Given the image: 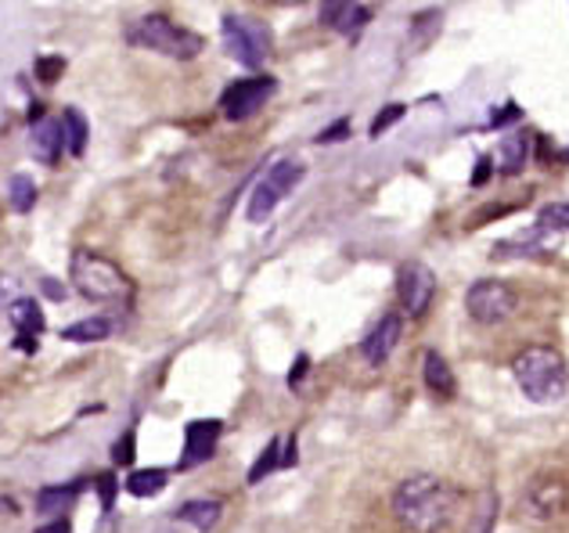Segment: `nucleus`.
<instances>
[{
    "label": "nucleus",
    "instance_id": "nucleus-1",
    "mask_svg": "<svg viewBox=\"0 0 569 533\" xmlns=\"http://www.w3.org/2000/svg\"><path fill=\"white\" fill-rule=\"evenodd\" d=\"M458 512V491L440 476H411L393 491V515L411 533H440Z\"/></svg>",
    "mask_w": 569,
    "mask_h": 533
},
{
    "label": "nucleus",
    "instance_id": "nucleus-2",
    "mask_svg": "<svg viewBox=\"0 0 569 533\" xmlns=\"http://www.w3.org/2000/svg\"><path fill=\"white\" fill-rule=\"evenodd\" d=\"M516 386L527 393L533 404H556L569 390V368L556 346H527L512 358Z\"/></svg>",
    "mask_w": 569,
    "mask_h": 533
},
{
    "label": "nucleus",
    "instance_id": "nucleus-3",
    "mask_svg": "<svg viewBox=\"0 0 569 533\" xmlns=\"http://www.w3.org/2000/svg\"><path fill=\"white\" fill-rule=\"evenodd\" d=\"M127 40L133 43V48L167 54V58H177V62H191V58L206 48V40L199 33H191V29L170 22L167 14H144L141 22H133L127 29Z\"/></svg>",
    "mask_w": 569,
    "mask_h": 533
},
{
    "label": "nucleus",
    "instance_id": "nucleus-4",
    "mask_svg": "<svg viewBox=\"0 0 569 533\" xmlns=\"http://www.w3.org/2000/svg\"><path fill=\"white\" fill-rule=\"evenodd\" d=\"M72 285L80 295L94 303H123L130 300V278L119 271L112 260L94 257V253H77L72 257Z\"/></svg>",
    "mask_w": 569,
    "mask_h": 533
},
{
    "label": "nucleus",
    "instance_id": "nucleus-5",
    "mask_svg": "<svg viewBox=\"0 0 569 533\" xmlns=\"http://www.w3.org/2000/svg\"><path fill=\"white\" fill-rule=\"evenodd\" d=\"M223 48L234 58V62H242L246 69H260L267 58H271V29H267L260 19H252V14H223Z\"/></svg>",
    "mask_w": 569,
    "mask_h": 533
},
{
    "label": "nucleus",
    "instance_id": "nucleus-6",
    "mask_svg": "<svg viewBox=\"0 0 569 533\" xmlns=\"http://www.w3.org/2000/svg\"><path fill=\"white\" fill-rule=\"evenodd\" d=\"M299 181H303V162H299V159H278L274 167L257 181V188H252L246 217L252 220V224H263V220L278 210V202H284V195H289Z\"/></svg>",
    "mask_w": 569,
    "mask_h": 533
},
{
    "label": "nucleus",
    "instance_id": "nucleus-7",
    "mask_svg": "<svg viewBox=\"0 0 569 533\" xmlns=\"http://www.w3.org/2000/svg\"><path fill=\"white\" fill-rule=\"evenodd\" d=\"M516 292L512 285L505 281H493V278H479L469 285L466 292V310L476 324H501L516 314Z\"/></svg>",
    "mask_w": 569,
    "mask_h": 533
},
{
    "label": "nucleus",
    "instance_id": "nucleus-8",
    "mask_svg": "<svg viewBox=\"0 0 569 533\" xmlns=\"http://www.w3.org/2000/svg\"><path fill=\"white\" fill-rule=\"evenodd\" d=\"M274 77H249V80H234L223 87V94H220V115L228 123H246L252 120L267 101H271L274 94Z\"/></svg>",
    "mask_w": 569,
    "mask_h": 533
},
{
    "label": "nucleus",
    "instance_id": "nucleus-9",
    "mask_svg": "<svg viewBox=\"0 0 569 533\" xmlns=\"http://www.w3.org/2000/svg\"><path fill=\"white\" fill-rule=\"evenodd\" d=\"M397 295H400V306L408 310L411 318H422L432 303V295H437V274H432L422 260L403 263L397 278Z\"/></svg>",
    "mask_w": 569,
    "mask_h": 533
},
{
    "label": "nucleus",
    "instance_id": "nucleus-10",
    "mask_svg": "<svg viewBox=\"0 0 569 533\" xmlns=\"http://www.w3.org/2000/svg\"><path fill=\"white\" fill-rule=\"evenodd\" d=\"M223 425L217 419H202V422H191L184 429V454H181V469H194V465H206L209 457L217 454V443H220Z\"/></svg>",
    "mask_w": 569,
    "mask_h": 533
},
{
    "label": "nucleus",
    "instance_id": "nucleus-11",
    "mask_svg": "<svg viewBox=\"0 0 569 533\" xmlns=\"http://www.w3.org/2000/svg\"><path fill=\"white\" fill-rule=\"evenodd\" d=\"M400 335H403V321L400 314H382L376 321V329H371L365 335V343H361V353H365V361L368 364H386L389 358H393V350L400 346Z\"/></svg>",
    "mask_w": 569,
    "mask_h": 533
},
{
    "label": "nucleus",
    "instance_id": "nucleus-12",
    "mask_svg": "<svg viewBox=\"0 0 569 533\" xmlns=\"http://www.w3.org/2000/svg\"><path fill=\"white\" fill-rule=\"evenodd\" d=\"M556 245H559V231H551V228H545V224H537V228H530L527 234H519V239L498 245V249H493V257H505V253H516V257H545V253H551Z\"/></svg>",
    "mask_w": 569,
    "mask_h": 533
},
{
    "label": "nucleus",
    "instance_id": "nucleus-13",
    "mask_svg": "<svg viewBox=\"0 0 569 533\" xmlns=\"http://www.w3.org/2000/svg\"><path fill=\"white\" fill-rule=\"evenodd\" d=\"M566 501H569L566 483H562V480H545V483H537L533 491H530L527 509H530L541 523H548V520H556V515L566 509Z\"/></svg>",
    "mask_w": 569,
    "mask_h": 533
},
{
    "label": "nucleus",
    "instance_id": "nucleus-14",
    "mask_svg": "<svg viewBox=\"0 0 569 533\" xmlns=\"http://www.w3.org/2000/svg\"><path fill=\"white\" fill-rule=\"evenodd\" d=\"M296 465V436H274L271 443L263 447V454L257 457V465L249 469V483H260L263 476H271L274 469H289Z\"/></svg>",
    "mask_w": 569,
    "mask_h": 533
},
{
    "label": "nucleus",
    "instance_id": "nucleus-15",
    "mask_svg": "<svg viewBox=\"0 0 569 533\" xmlns=\"http://www.w3.org/2000/svg\"><path fill=\"white\" fill-rule=\"evenodd\" d=\"M422 375H426L429 393H437L440 400H451V396L458 393V382H455L451 364H447L437 350H429V353H426V361H422Z\"/></svg>",
    "mask_w": 569,
    "mask_h": 533
},
{
    "label": "nucleus",
    "instance_id": "nucleus-16",
    "mask_svg": "<svg viewBox=\"0 0 569 533\" xmlns=\"http://www.w3.org/2000/svg\"><path fill=\"white\" fill-rule=\"evenodd\" d=\"M80 497V486L69 483V486H48V491H40L37 497V512L43 515V520H66V512L77 505Z\"/></svg>",
    "mask_w": 569,
    "mask_h": 533
},
{
    "label": "nucleus",
    "instance_id": "nucleus-17",
    "mask_svg": "<svg viewBox=\"0 0 569 533\" xmlns=\"http://www.w3.org/2000/svg\"><path fill=\"white\" fill-rule=\"evenodd\" d=\"M33 144H37V155L43 162H54L58 155H62V123L54 120V115H40V120H33Z\"/></svg>",
    "mask_w": 569,
    "mask_h": 533
},
{
    "label": "nucleus",
    "instance_id": "nucleus-18",
    "mask_svg": "<svg viewBox=\"0 0 569 533\" xmlns=\"http://www.w3.org/2000/svg\"><path fill=\"white\" fill-rule=\"evenodd\" d=\"M371 19V11L368 8H357V4H328L321 11V22H328L332 29H339V33H357L365 22Z\"/></svg>",
    "mask_w": 569,
    "mask_h": 533
},
{
    "label": "nucleus",
    "instance_id": "nucleus-19",
    "mask_svg": "<svg viewBox=\"0 0 569 533\" xmlns=\"http://www.w3.org/2000/svg\"><path fill=\"white\" fill-rule=\"evenodd\" d=\"M87 138H91V130H87V115L80 109H66V115H62V141L69 148V155H83L87 152Z\"/></svg>",
    "mask_w": 569,
    "mask_h": 533
},
{
    "label": "nucleus",
    "instance_id": "nucleus-20",
    "mask_svg": "<svg viewBox=\"0 0 569 533\" xmlns=\"http://www.w3.org/2000/svg\"><path fill=\"white\" fill-rule=\"evenodd\" d=\"M220 515H223L220 501H188V505H181V512H177V520L199 530H213Z\"/></svg>",
    "mask_w": 569,
    "mask_h": 533
},
{
    "label": "nucleus",
    "instance_id": "nucleus-21",
    "mask_svg": "<svg viewBox=\"0 0 569 533\" xmlns=\"http://www.w3.org/2000/svg\"><path fill=\"white\" fill-rule=\"evenodd\" d=\"M62 335L69 343H101V339L112 335V318H83L77 324H69Z\"/></svg>",
    "mask_w": 569,
    "mask_h": 533
},
{
    "label": "nucleus",
    "instance_id": "nucleus-22",
    "mask_svg": "<svg viewBox=\"0 0 569 533\" xmlns=\"http://www.w3.org/2000/svg\"><path fill=\"white\" fill-rule=\"evenodd\" d=\"M11 324L19 329V339H37V332L43 329V314L33 300H14L11 303Z\"/></svg>",
    "mask_w": 569,
    "mask_h": 533
},
{
    "label": "nucleus",
    "instance_id": "nucleus-23",
    "mask_svg": "<svg viewBox=\"0 0 569 533\" xmlns=\"http://www.w3.org/2000/svg\"><path fill=\"white\" fill-rule=\"evenodd\" d=\"M167 472L162 469H141V472H130V480H127V491L133 497H156L159 491H167Z\"/></svg>",
    "mask_w": 569,
    "mask_h": 533
},
{
    "label": "nucleus",
    "instance_id": "nucleus-24",
    "mask_svg": "<svg viewBox=\"0 0 569 533\" xmlns=\"http://www.w3.org/2000/svg\"><path fill=\"white\" fill-rule=\"evenodd\" d=\"M527 152H530V141L522 138V133H508L501 141V162H498L501 173H508V177L519 173V167L527 162Z\"/></svg>",
    "mask_w": 569,
    "mask_h": 533
},
{
    "label": "nucleus",
    "instance_id": "nucleus-25",
    "mask_svg": "<svg viewBox=\"0 0 569 533\" xmlns=\"http://www.w3.org/2000/svg\"><path fill=\"white\" fill-rule=\"evenodd\" d=\"M493 523H498V494L483 491V494H479V509L469 520L466 533H493Z\"/></svg>",
    "mask_w": 569,
    "mask_h": 533
},
{
    "label": "nucleus",
    "instance_id": "nucleus-26",
    "mask_svg": "<svg viewBox=\"0 0 569 533\" xmlns=\"http://www.w3.org/2000/svg\"><path fill=\"white\" fill-rule=\"evenodd\" d=\"M8 195H11V210L14 213H29L37 205V184L29 181L26 173H19V177H11Z\"/></svg>",
    "mask_w": 569,
    "mask_h": 533
},
{
    "label": "nucleus",
    "instance_id": "nucleus-27",
    "mask_svg": "<svg viewBox=\"0 0 569 533\" xmlns=\"http://www.w3.org/2000/svg\"><path fill=\"white\" fill-rule=\"evenodd\" d=\"M541 224L551 231H569V202H556L541 210Z\"/></svg>",
    "mask_w": 569,
    "mask_h": 533
},
{
    "label": "nucleus",
    "instance_id": "nucleus-28",
    "mask_svg": "<svg viewBox=\"0 0 569 533\" xmlns=\"http://www.w3.org/2000/svg\"><path fill=\"white\" fill-rule=\"evenodd\" d=\"M66 72V62L62 58H51V54H43L40 62H37V77L43 80V83H54L58 77Z\"/></svg>",
    "mask_w": 569,
    "mask_h": 533
},
{
    "label": "nucleus",
    "instance_id": "nucleus-29",
    "mask_svg": "<svg viewBox=\"0 0 569 533\" xmlns=\"http://www.w3.org/2000/svg\"><path fill=\"white\" fill-rule=\"evenodd\" d=\"M400 115H403V105H386V109L379 112V120L371 123V138H379L382 130H389L393 123H400Z\"/></svg>",
    "mask_w": 569,
    "mask_h": 533
},
{
    "label": "nucleus",
    "instance_id": "nucleus-30",
    "mask_svg": "<svg viewBox=\"0 0 569 533\" xmlns=\"http://www.w3.org/2000/svg\"><path fill=\"white\" fill-rule=\"evenodd\" d=\"M112 462L116 465H130L133 462V433H123V440L112 447Z\"/></svg>",
    "mask_w": 569,
    "mask_h": 533
},
{
    "label": "nucleus",
    "instance_id": "nucleus-31",
    "mask_svg": "<svg viewBox=\"0 0 569 533\" xmlns=\"http://www.w3.org/2000/svg\"><path fill=\"white\" fill-rule=\"evenodd\" d=\"M98 497H101V509L109 512V509H112V501H116V480H112V476H101V480H98Z\"/></svg>",
    "mask_w": 569,
    "mask_h": 533
},
{
    "label": "nucleus",
    "instance_id": "nucleus-32",
    "mask_svg": "<svg viewBox=\"0 0 569 533\" xmlns=\"http://www.w3.org/2000/svg\"><path fill=\"white\" fill-rule=\"evenodd\" d=\"M347 133H350V123H347V120H339L336 127H328V130L321 133L318 144H328V141H336V138H347Z\"/></svg>",
    "mask_w": 569,
    "mask_h": 533
},
{
    "label": "nucleus",
    "instance_id": "nucleus-33",
    "mask_svg": "<svg viewBox=\"0 0 569 533\" xmlns=\"http://www.w3.org/2000/svg\"><path fill=\"white\" fill-rule=\"evenodd\" d=\"M43 295H48V300H54V303H62V300H66V289L58 285V281L43 278Z\"/></svg>",
    "mask_w": 569,
    "mask_h": 533
},
{
    "label": "nucleus",
    "instance_id": "nucleus-34",
    "mask_svg": "<svg viewBox=\"0 0 569 533\" xmlns=\"http://www.w3.org/2000/svg\"><path fill=\"white\" fill-rule=\"evenodd\" d=\"M519 115V109L516 105H505L501 112H493V120H490V127H501V123H512Z\"/></svg>",
    "mask_w": 569,
    "mask_h": 533
},
{
    "label": "nucleus",
    "instance_id": "nucleus-35",
    "mask_svg": "<svg viewBox=\"0 0 569 533\" xmlns=\"http://www.w3.org/2000/svg\"><path fill=\"white\" fill-rule=\"evenodd\" d=\"M487 177H490V159H479V162H476V177H472V184H483Z\"/></svg>",
    "mask_w": 569,
    "mask_h": 533
},
{
    "label": "nucleus",
    "instance_id": "nucleus-36",
    "mask_svg": "<svg viewBox=\"0 0 569 533\" xmlns=\"http://www.w3.org/2000/svg\"><path fill=\"white\" fill-rule=\"evenodd\" d=\"M303 372H307V358H299L296 368H292V379H289V382H292V390H299V382H303Z\"/></svg>",
    "mask_w": 569,
    "mask_h": 533
},
{
    "label": "nucleus",
    "instance_id": "nucleus-37",
    "mask_svg": "<svg viewBox=\"0 0 569 533\" xmlns=\"http://www.w3.org/2000/svg\"><path fill=\"white\" fill-rule=\"evenodd\" d=\"M37 533H72V530H69V523H66V520H54V523H43Z\"/></svg>",
    "mask_w": 569,
    "mask_h": 533
},
{
    "label": "nucleus",
    "instance_id": "nucleus-38",
    "mask_svg": "<svg viewBox=\"0 0 569 533\" xmlns=\"http://www.w3.org/2000/svg\"><path fill=\"white\" fill-rule=\"evenodd\" d=\"M11 289H14V281H11V278H0V306H4V303L11 300V295H14Z\"/></svg>",
    "mask_w": 569,
    "mask_h": 533
},
{
    "label": "nucleus",
    "instance_id": "nucleus-39",
    "mask_svg": "<svg viewBox=\"0 0 569 533\" xmlns=\"http://www.w3.org/2000/svg\"><path fill=\"white\" fill-rule=\"evenodd\" d=\"M566 159H569V152H566Z\"/></svg>",
    "mask_w": 569,
    "mask_h": 533
}]
</instances>
